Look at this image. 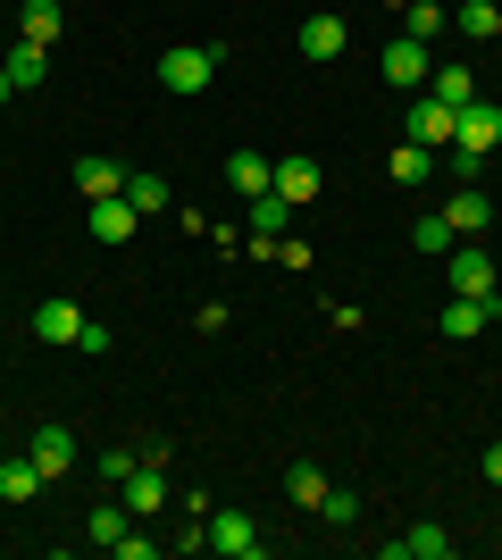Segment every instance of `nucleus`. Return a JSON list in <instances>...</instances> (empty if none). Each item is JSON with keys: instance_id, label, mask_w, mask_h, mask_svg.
<instances>
[{"instance_id": "1", "label": "nucleus", "mask_w": 502, "mask_h": 560, "mask_svg": "<svg viewBox=\"0 0 502 560\" xmlns=\"http://www.w3.org/2000/svg\"><path fill=\"white\" fill-rule=\"evenodd\" d=\"M218 68H226V43H176V50L160 59V93L192 101V93H210Z\"/></svg>"}, {"instance_id": "2", "label": "nucleus", "mask_w": 502, "mask_h": 560, "mask_svg": "<svg viewBox=\"0 0 502 560\" xmlns=\"http://www.w3.org/2000/svg\"><path fill=\"white\" fill-rule=\"evenodd\" d=\"M428 75H435V59H428V43H419V34H394V43H385V84L428 93Z\"/></svg>"}, {"instance_id": "3", "label": "nucleus", "mask_w": 502, "mask_h": 560, "mask_svg": "<svg viewBox=\"0 0 502 560\" xmlns=\"http://www.w3.org/2000/svg\"><path fill=\"white\" fill-rule=\"evenodd\" d=\"M502 142V101H469V109H453V151H494Z\"/></svg>"}, {"instance_id": "4", "label": "nucleus", "mask_w": 502, "mask_h": 560, "mask_svg": "<svg viewBox=\"0 0 502 560\" xmlns=\"http://www.w3.org/2000/svg\"><path fill=\"white\" fill-rule=\"evenodd\" d=\"M453 293H478V302H494V293H502L494 252H478V243H453Z\"/></svg>"}, {"instance_id": "5", "label": "nucleus", "mask_w": 502, "mask_h": 560, "mask_svg": "<svg viewBox=\"0 0 502 560\" xmlns=\"http://www.w3.org/2000/svg\"><path fill=\"white\" fill-rule=\"evenodd\" d=\"M402 142H419V151H453V109L444 101H410V117H402Z\"/></svg>"}, {"instance_id": "6", "label": "nucleus", "mask_w": 502, "mask_h": 560, "mask_svg": "<svg viewBox=\"0 0 502 560\" xmlns=\"http://www.w3.org/2000/svg\"><path fill=\"white\" fill-rule=\"evenodd\" d=\"M293 43H302V59H318V68H327V59H343V50H352V25L335 18V9H318V18H302V34H293Z\"/></svg>"}, {"instance_id": "7", "label": "nucleus", "mask_w": 502, "mask_h": 560, "mask_svg": "<svg viewBox=\"0 0 502 560\" xmlns=\"http://www.w3.org/2000/svg\"><path fill=\"white\" fill-rule=\"evenodd\" d=\"M0 75H9V93H34V84H43L50 75V43H0Z\"/></svg>"}, {"instance_id": "8", "label": "nucleus", "mask_w": 502, "mask_h": 560, "mask_svg": "<svg viewBox=\"0 0 502 560\" xmlns=\"http://www.w3.org/2000/svg\"><path fill=\"white\" fill-rule=\"evenodd\" d=\"M210 552H226V560H260L268 544H260V527L243 511H210Z\"/></svg>"}, {"instance_id": "9", "label": "nucleus", "mask_w": 502, "mask_h": 560, "mask_svg": "<svg viewBox=\"0 0 502 560\" xmlns=\"http://www.w3.org/2000/svg\"><path fill=\"white\" fill-rule=\"evenodd\" d=\"M84 226H93V243H109V252H118V243H135L143 210H135L126 192H109V201H93V218H84Z\"/></svg>"}, {"instance_id": "10", "label": "nucleus", "mask_w": 502, "mask_h": 560, "mask_svg": "<svg viewBox=\"0 0 502 560\" xmlns=\"http://www.w3.org/2000/svg\"><path fill=\"white\" fill-rule=\"evenodd\" d=\"M494 318H502V293H494V302H478V293H453V302H444V335H453V343L486 335Z\"/></svg>"}, {"instance_id": "11", "label": "nucleus", "mask_w": 502, "mask_h": 560, "mask_svg": "<svg viewBox=\"0 0 502 560\" xmlns=\"http://www.w3.org/2000/svg\"><path fill=\"white\" fill-rule=\"evenodd\" d=\"M385 560H453V536H444L435 518H419L402 536H385Z\"/></svg>"}, {"instance_id": "12", "label": "nucleus", "mask_w": 502, "mask_h": 560, "mask_svg": "<svg viewBox=\"0 0 502 560\" xmlns=\"http://www.w3.org/2000/svg\"><path fill=\"white\" fill-rule=\"evenodd\" d=\"M126 511H135V518H151V511H167V477H160V460H135V468H126Z\"/></svg>"}, {"instance_id": "13", "label": "nucleus", "mask_w": 502, "mask_h": 560, "mask_svg": "<svg viewBox=\"0 0 502 560\" xmlns=\"http://www.w3.org/2000/svg\"><path fill=\"white\" fill-rule=\"evenodd\" d=\"M25 452H34V468H43L50 486L75 468V435H68V427H34V444H25Z\"/></svg>"}, {"instance_id": "14", "label": "nucleus", "mask_w": 502, "mask_h": 560, "mask_svg": "<svg viewBox=\"0 0 502 560\" xmlns=\"http://www.w3.org/2000/svg\"><path fill=\"white\" fill-rule=\"evenodd\" d=\"M268 192H285L293 210H302V201H318V160L311 151H285V160H277V185Z\"/></svg>"}, {"instance_id": "15", "label": "nucleus", "mask_w": 502, "mask_h": 560, "mask_svg": "<svg viewBox=\"0 0 502 560\" xmlns=\"http://www.w3.org/2000/svg\"><path fill=\"white\" fill-rule=\"evenodd\" d=\"M444 218H453V234L469 243V234H486L494 226V201H486L478 185H453V201H444Z\"/></svg>"}, {"instance_id": "16", "label": "nucleus", "mask_w": 502, "mask_h": 560, "mask_svg": "<svg viewBox=\"0 0 502 560\" xmlns=\"http://www.w3.org/2000/svg\"><path fill=\"white\" fill-rule=\"evenodd\" d=\"M75 192H84V201H109V192H126V167L84 151V160H75Z\"/></svg>"}, {"instance_id": "17", "label": "nucleus", "mask_w": 502, "mask_h": 560, "mask_svg": "<svg viewBox=\"0 0 502 560\" xmlns=\"http://www.w3.org/2000/svg\"><path fill=\"white\" fill-rule=\"evenodd\" d=\"M285 226H293L285 192H252V243H285Z\"/></svg>"}, {"instance_id": "18", "label": "nucleus", "mask_w": 502, "mask_h": 560, "mask_svg": "<svg viewBox=\"0 0 502 560\" xmlns=\"http://www.w3.org/2000/svg\"><path fill=\"white\" fill-rule=\"evenodd\" d=\"M226 185H235L243 201H252V192H268V185H277V160H268V151H235V160H226Z\"/></svg>"}, {"instance_id": "19", "label": "nucleus", "mask_w": 502, "mask_h": 560, "mask_svg": "<svg viewBox=\"0 0 502 560\" xmlns=\"http://www.w3.org/2000/svg\"><path fill=\"white\" fill-rule=\"evenodd\" d=\"M43 486H50V477L34 468V452H25V460H9V452H0V502H34Z\"/></svg>"}, {"instance_id": "20", "label": "nucleus", "mask_w": 502, "mask_h": 560, "mask_svg": "<svg viewBox=\"0 0 502 560\" xmlns=\"http://www.w3.org/2000/svg\"><path fill=\"white\" fill-rule=\"evenodd\" d=\"M34 335H43V343H75V335H84V310L75 302H43L34 310Z\"/></svg>"}, {"instance_id": "21", "label": "nucleus", "mask_w": 502, "mask_h": 560, "mask_svg": "<svg viewBox=\"0 0 502 560\" xmlns=\"http://www.w3.org/2000/svg\"><path fill=\"white\" fill-rule=\"evenodd\" d=\"M394 9H402V34H419V43H435V34L453 25V9H444V0H394Z\"/></svg>"}, {"instance_id": "22", "label": "nucleus", "mask_w": 502, "mask_h": 560, "mask_svg": "<svg viewBox=\"0 0 502 560\" xmlns=\"http://www.w3.org/2000/svg\"><path fill=\"white\" fill-rule=\"evenodd\" d=\"M494 18H502L494 0H453V34L460 43H494Z\"/></svg>"}, {"instance_id": "23", "label": "nucleus", "mask_w": 502, "mask_h": 560, "mask_svg": "<svg viewBox=\"0 0 502 560\" xmlns=\"http://www.w3.org/2000/svg\"><path fill=\"white\" fill-rule=\"evenodd\" d=\"M126 527H135V511H126V502H101L93 518H84V544H101V552H118V536Z\"/></svg>"}, {"instance_id": "24", "label": "nucleus", "mask_w": 502, "mask_h": 560, "mask_svg": "<svg viewBox=\"0 0 502 560\" xmlns=\"http://www.w3.org/2000/svg\"><path fill=\"white\" fill-rule=\"evenodd\" d=\"M428 101H444V109H469V101H478V75H469V68H435V75H428Z\"/></svg>"}, {"instance_id": "25", "label": "nucleus", "mask_w": 502, "mask_h": 560, "mask_svg": "<svg viewBox=\"0 0 502 560\" xmlns=\"http://www.w3.org/2000/svg\"><path fill=\"white\" fill-rule=\"evenodd\" d=\"M385 176H394V185H428V176H435V151H419V142H394Z\"/></svg>"}, {"instance_id": "26", "label": "nucleus", "mask_w": 502, "mask_h": 560, "mask_svg": "<svg viewBox=\"0 0 502 560\" xmlns=\"http://www.w3.org/2000/svg\"><path fill=\"white\" fill-rule=\"evenodd\" d=\"M285 493H293V502H302V511H327V468H318V460L285 468Z\"/></svg>"}, {"instance_id": "27", "label": "nucleus", "mask_w": 502, "mask_h": 560, "mask_svg": "<svg viewBox=\"0 0 502 560\" xmlns=\"http://www.w3.org/2000/svg\"><path fill=\"white\" fill-rule=\"evenodd\" d=\"M59 25H68V18H59V0H25L17 34H25V43H59Z\"/></svg>"}, {"instance_id": "28", "label": "nucleus", "mask_w": 502, "mask_h": 560, "mask_svg": "<svg viewBox=\"0 0 502 560\" xmlns=\"http://www.w3.org/2000/svg\"><path fill=\"white\" fill-rule=\"evenodd\" d=\"M410 243L444 259V252H453V243H460V234H453V218H444V210H428V218H410Z\"/></svg>"}, {"instance_id": "29", "label": "nucleus", "mask_w": 502, "mask_h": 560, "mask_svg": "<svg viewBox=\"0 0 502 560\" xmlns=\"http://www.w3.org/2000/svg\"><path fill=\"white\" fill-rule=\"evenodd\" d=\"M126 201H135L143 218H160L167 201H176V192H167V176H151V167H143V176H126Z\"/></svg>"}, {"instance_id": "30", "label": "nucleus", "mask_w": 502, "mask_h": 560, "mask_svg": "<svg viewBox=\"0 0 502 560\" xmlns=\"http://www.w3.org/2000/svg\"><path fill=\"white\" fill-rule=\"evenodd\" d=\"M327 518H335V527H352V518H360V493H343V486H327Z\"/></svg>"}, {"instance_id": "31", "label": "nucleus", "mask_w": 502, "mask_h": 560, "mask_svg": "<svg viewBox=\"0 0 502 560\" xmlns=\"http://www.w3.org/2000/svg\"><path fill=\"white\" fill-rule=\"evenodd\" d=\"M151 552H167V544H160V536H135V527L118 536V560H151Z\"/></svg>"}, {"instance_id": "32", "label": "nucleus", "mask_w": 502, "mask_h": 560, "mask_svg": "<svg viewBox=\"0 0 502 560\" xmlns=\"http://www.w3.org/2000/svg\"><path fill=\"white\" fill-rule=\"evenodd\" d=\"M135 460H143V452H118V444H109V452H101V477H109V486H126V468H135Z\"/></svg>"}, {"instance_id": "33", "label": "nucleus", "mask_w": 502, "mask_h": 560, "mask_svg": "<svg viewBox=\"0 0 502 560\" xmlns=\"http://www.w3.org/2000/svg\"><path fill=\"white\" fill-rule=\"evenodd\" d=\"M478 468H486V486H502V444H486V460H478Z\"/></svg>"}, {"instance_id": "34", "label": "nucleus", "mask_w": 502, "mask_h": 560, "mask_svg": "<svg viewBox=\"0 0 502 560\" xmlns=\"http://www.w3.org/2000/svg\"><path fill=\"white\" fill-rule=\"evenodd\" d=\"M0 101H9V75H0Z\"/></svg>"}, {"instance_id": "35", "label": "nucleus", "mask_w": 502, "mask_h": 560, "mask_svg": "<svg viewBox=\"0 0 502 560\" xmlns=\"http://www.w3.org/2000/svg\"><path fill=\"white\" fill-rule=\"evenodd\" d=\"M494 43H502V18H494Z\"/></svg>"}, {"instance_id": "36", "label": "nucleus", "mask_w": 502, "mask_h": 560, "mask_svg": "<svg viewBox=\"0 0 502 560\" xmlns=\"http://www.w3.org/2000/svg\"><path fill=\"white\" fill-rule=\"evenodd\" d=\"M0 452H9V435H0Z\"/></svg>"}]
</instances>
